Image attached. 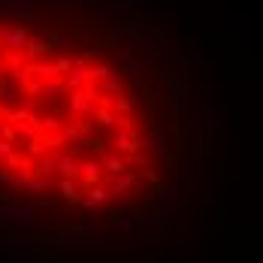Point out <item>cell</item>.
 <instances>
[{"label": "cell", "instance_id": "15", "mask_svg": "<svg viewBox=\"0 0 263 263\" xmlns=\"http://www.w3.org/2000/svg\"><path fill=\"white\" fill-rule=\"evenodd\" d=\"M124 85H127L124 70H121V73H112V76L103 79V82H97V88H100L103 97H118V94H124Z\"/></svg>", "mask_w": 263, "mask_h": 263}, {"label": "cell", "instance_id": "9", "mask_svg": "<svg viewBox=\"0 0 263 263\" xmlns=\"http://www.w3.org/2000/svg\"><path fill=\"white\" fill-rule=\"evenodd\" d=\"M106 203H112V194L106 191L103 184H91V187L85 191V200H82L85 212H97L100 206H106Z\"/></svg>", "mask_w": 263, "mask_h": 263}, {"label": "cell", "instance_id": "39", "mask_svg": "<svg viewBox=\"0 0 263 263\" xmlns=\"http://www.w3.org/2000/svg\"><path fill=\"white\" fill-rule=\"evenodd\" d=\"M54 67H58L61 76H67V73L73 70V58H70V54H58V58H54Z\"/></svg>", "mask_w": 263, "mask_h": 263}, {"label": "cell", "instance_id": "3", "mask_svg": "<svg viewBox=\"0 0 263 263\" xmlns=\"http://www.w3.org/2000/svg\"><path fill=\"white\" fill-rule=\"evenodd\" d=\"M203 130L206 136H218L227 130V112L218 106V88L209 82V97H206V112H203Z\"/></svg>", "mask_w": 263, "mask_h": 263}, {"label": "cell", "instance_id": "19", "mask_svg": "<svg viewBox=\"0 0 263 263\" xmlns=\"http://www.w3.org/2000/svg\"><path fill=\"white\" fill-rule=\"evenodd\" d=\"M112 145L118 148V152H124V155H136L142 145L136 142V136H133V130H124V127H118V133H115V139H112Z\"/></svg>", "mask_w": 263, "mask_h": 263}, {"label": "cell", "instance_id": "26", "mask_svg": "<svg viewBox=\"0 0 263 263\" xmlns=\"http://www.w3.org/2000/svg\"><path fill=\"white\" fill-rule=\"evenodd\" d=\"M64 85H67L70 91H82V88L88 85V67H73V70L64 76Z\"/></svg>", "mask_w": 263, "mask_h": 263}, {"label": "cell", "instance_id": "4", "mask_svg": "<svg viewBox=\"0 0 263 263\" xmlns=\"http://www.w3.org/2000/svg\"><path fill=\"white\" fill-rule=\"evenodd\" d=\"M97 97H100V88H97V82H88L82 91H70V97H67V106H70V115H88L94 103H97Z\"/></svg>", "mask_w": 263, "mask_h": 263}, {"label": "cell", "instance_id": "42", "mask_svg": "<svg viewBox=\"0 0 263 263\" xmlns=\"http://www.w3.org/2000/svg\"><path fill=\"white\" fill-rule=\"evenodd\" d=\"M25 64H27L25 52H9V58H6V67H25Z\"/></svg>", "mask_w": 263, "mask_h": 263}, {"label": "cell", "instance_id": "34", "mask_svg": "<svg viewBox=\"0 0 263 263\" xmlns=\"http://www.w3.org/2000/svg\"><path fill=\"white\" fill-rule=\"evenodd\" d=\"M197 239H203V230H182V233H179V254L191 251V245H194Z\"/></svg>", "mask_w": 263, "mask_h": 263}, {"label": "cell", "instance_id": "30", "mask_svg": "<svg viewBox=\"0 0 263 263\" xmlns=\"http://www.w3.org/2000/svg\"><path fill=\"white\" fill-rule=\"evenodd\" d=\"M43 94H46V97H70V88H67L64 79L58 76V79L43 82Z\"/></svg>", "mask_w": 263, "mask_h": 263}, {"label": "cell", "instance_id": "21", "mask_svg": "<svg viewBox=\"0 0 263 263\" xmlns=\"http://www.w3.org/2000/svg\"><path fill=\"white\" fill-rule=\"evenodd\" d=\"M25 191L27 194H46V191H52V179H46L36 170H30V173H25Z\"/></svg>", "mask_w": 263, "mask_h": 263}, {"label": "cell", "instance_id": "40", "mask_svg": "<svg viewBox=\"0 0 263 263\" xmlns=\"http://www.w3.org/2000/svg\"><path fill=\"white\" fill-rule=\"evenodd\" d=\"M115 224H118V230H121V233H133V230H136V218H133L130 212H124V218H118Z\"/></svg>", "mask_w": 263, "mask_h": 263}, {"label": "cell", "instance_id": "29", "mask_svg": "<svg viewBox=\"0 0 263 263\" xmlns=\"http://www.w3.org/2000/svg\"><path fill=\"white\" fill-rule=\"evenodd\" d=\"M100 166H103L109 176H118V173H124V170H127V166H124V160L118 158V155H109V152L100 155Z\"/></svg>", "mask_w": 263, "mask_h": 263}, {"label": "cell", "instance_id": "46", "mask_svg": "<svg viewBox=\"0 0 263 263\" xmlns=\"http://www.w3.org/2000/svg\"><path fill=\"white\" fill-rule=\"evenodd\" d=\"M142 173H145V179H148L152 187H160V179H158V173H155V170H142Z\"/></svg>", "mask_w": 263, "mask_h": 263}, {"label": "cell", "instance_id": "7", "mask_svg": "<svg viewBox=\"0 0 263 263\" xmlns=\"http://www.w3.org/2000/svg\"><path fill=\"white\" fill-rule=\"evenodd\" d=\"M158 97H160L163 109H170V112L179 109V103H182V82L176 79V76H166L158 88Z\"/></svg>", "mask_w": 263, "mask_h": 263}, {"label": "cell", "instance_id": "41", "mask_svg": "<svg viewBox=\"0 0 263 263\" xmlns=\"http://www.w3.org/2000/svg\"><path fill=\"white\" fill-rule=\"evenodd\" d=\"M25 148H27V155H36V158H43V155H46V152H49V148H46V142H43V139H33V142H27Z\"/></svg>", "mask_w": 263, "mask_h": 263}, {"label": "cell", "instance_id": "36", "mask_svg": "<svg viewBox=\"0 0 263 263\" xmlns=\"http://www.w3.org/2000/svg\"><path fill=\"white\" fill-rule=\"evenodd\" d=\"M64 127H67V124H64V118H58V115H49V118H43V121H40V130H46L49 136H52V133L58 136Z\"/></svg>", "mask_w": 263, "mask_h": 263}, {"label": "cell", "instance_id": "52", "mask_svg": "<svg viewBox=\"0 0 263 263\" xmlns=\"http://www.w3.org/2000/svg\"><path fill=\"white\" fill-rule=\"evenodd\" d=\"M0 73H6V61H0Z\"/></svg>", "mask_w": 263, "mask_h": 263}, {"label": "cell", "instance_id": "17", "mask_svg": "<svg viewBox=\"0 0 263 263\" xmlns=\"http://www.w3.org/2000/svg\"><path fill=\"white\" fill-rule=\"evenodd\" d=\"M25 67H27V73H30V76H36L40 82H49V79H58V76H61V73H58V67H54V61H52V64H46V61H27Z\"/></svg>", "mask_w": 263, "mask_h": 263}, {"label": "cell", "instance_id": "47", "mask_svg": "<svg viewBox=\"0 0 263 263\" xmlns=\"http://www.w3.org/2000/svg\"><path fill=\"white\" fill-rule=\"evenodd\" d=\"M115 206H118V212H127V209H130V197H127V194H124V197H118V200H115Z\"/></svg>", "mask_w": 263, "mask_h": 263}, {"label": "cell", "instance_id": "6", "mask_svg": "<svg viewBox=\"0 0 263 263\" xmlns=\"http://www.w3.org/2000/svg\"><path fill=\"white\" fill-rule=\"evenodd\" d=\"M36 3L33 0H0V18H15V22H33Z\"/></svg>", "mask_w": 263, "mask_h": 263}, {"label": "cell", "instance_id": "33", "mask_svg": "<svg viewBox=\"0 0 263 263\" xmlns=\"http://www.w3.org/2000/svg\"><path fill=\"white\" fill-rule=\"evenodd\" d=\"M6 82H9V85H15V88H25L27 82H30L27 67H6Z\"/></svg>", "mask_w": 263, "mask_h": 263}, {"label": "cell", "instance_id": "25", "mask_svg": "<svg viewBox=\"0 0 263 263\" xmlns=\"http://www.w3.org/2000/svg\"><path fill=\"white\" fill-rule=\"evenodd\" d=\"M3 170H18V173L25 176V173H30V170H33V160L27 158V155H22V152L15 148V152H12L9 158L3 160Z\"/></svg>", "mask_w": 263, "mask_h": 263}, {"label": "cell", "instance_id": "10", "mask_svg": "<svg viewBox=\"0 0 263 263\" xmlns=\"http://www.w3.org/2000/svg\"><path fill=\"white\" fill-rule=\"evenodd\" d=\"M106 52H109V58H112L121 70H127L133 61H136V46H130V43H112Z\"/></svg>", "mask_w": 263, "mask_h": 263}, {"label": "cell", "instance_id": "44", "mask_svg": "<svg viewBox=\"0 0 263 263\" xmlns=\"http://www.w3.org/2000/svg\"><path fill=\"white\" fill-rule=\"evenodd\" d=\"M15 124H3V127H0V136H3V139H9V142H15Z\"/></svg>", "mask_w": 263, "mask_h": 263}, {"label": "cell", "instance_id": "14", "mask_svg": "<svg viewBox=\"0 0 263 263\" xmlns=\"http://www.w3.org/2000/svg\"><path fill=\"white\" fill-rule=\"evenodd\" d=\"M58 176L61 179H79L82 176V160L76 155H58Z\"/></svg>", "mask_w": 263, "mask_h": 263}, {"label": "cell", "instance_id": "43", "mask_svg": "<svg viewBox=\"0 0 263 263\" xmlns=\"http://www.w3.org/2000/svg\"><path fill=\"white\" fill-rule=\"evenodd\" d=\"M12 152H15V142H9V139H3V136H0V160H6Z\"/></svg>", "mask_w": 263, "mask_h": 263}, {"label": "cell", "instance_id": "1", "mask_svg": "<svg viewBox=\"0 0 263 263\" xmlns=\"http://www.w3.org/2000/svg\"><path fill=\"white\" fill-rule=\"evenodd\" d=\"M142 46H145V64H158L166 76H173V70L182 64L179 46H176V40H170V36L148 33V36L142 40Z\"/></svg>", "mask_w": 263, "mask_h": 263}, {"label": "cell", "instance_id": "22", "mask_svg": "<svg viewBox=\"0 0 263 263\" xmlns=\"http://www.w3.org/2000/svg\"><path fill=\"white\" fill-rule=\"evenodd\" d=\"M33 170H36L40 176H46V179H54V176H58V152H52V148H49L43 158H36Z\"/></svg>", "mask_w": 263, "mask_h": 263}, {"label": "cell", "instance_id": "11", "mask_svg": "<svg viewBox=\"0 0 263 263\" xmlns=\"http://www.w3.org/2000/svg\"><path fill=\"white\" fill-rule=\"evenodd\" d=\"M58 239H106V236L97 233V230H91L85 221H73L70 227H61L58 230Z\"/></svg>", "mask_w": 263, "mask_h": 263}, {"label": "cell", "instance_id": "18", "mask_svg": "<svg viewBox=\"0 0 263 263\" xmlns=\"http://www.w3.org/2000/svg\"><path fill=\"white\" fill-rule=\"evenodd\" d=\"M52 40H46V36H30V43H27V61H40V58H46V54H52Z\"/></svg>", "mask_w": 263, "mask_h": 263}, {"label": "cell", "instance_id": "20", "mask_svg": "<svg viewBox=\"0 0 263 263\" xmlns=\"http://www.w3.org/2000/svg\"><path fill=\"white\" fill-rule=\"evenodd\" d=\"M94 118H97L100 133H103V130H115V127H124V118H121V115H115L112 109H103V106L94 112Z\"/></svg>", "mask_w": 263, "mask_h": 263}, {"label": "cell", "instance_id": "2", "mask_svg": "<svg viewBox=\"0 0 263 263\" xmlns=\"http://www.w3.org/2000/svg\"><path fill=\"white\" fill-rule=\"evenodd\" d=\"M139 145L145 148V155L152 160H170L173 158V148H176V136L170 133V127H166L160 118H155L152 127H148V133H145V139H142Z\"/></svg>", "mask_w": 263, "mask_h": 263}, {"label": "cell", "instance_id": "49", "mask_svg": "<svg viewBox=\"0 0 263 263\" xmlns=\"http://www.w3.org/2000/svg\"><path fill=\"white\" fill-rule=\"evenodd\" d=\"M142 40H145V36H142L139 30H130V46H142Z\"/></svg>", "mask_w": 263, "mask_h": 263}, {"label": "cell", "instance_id": "31", "mask_svg": "<svg viewBox=\"0 0 263 263\" xmlns=\"http://www.w3.org/2000/svg\"><path fill=\"white\" fill-rule=\"evenodd\" d=\"M148 0H112V9L121 12V15H133L136 9H145Z\"/></svg>", "mask_w": 263, "mask_h": 263}, {"label": "cell", "instance_id": "38", "mask_svg": "<svg viewBox=\"0 0 263 263\" xmlns=\"http://www.w3.org/2000/svg\"><path fill=\"white\" fill-rule=\"evenodd\" d=\"M109 109H112V112H115V115H121V118H127V115H130V112H133L130 100H127V97H124V94H118V97H115V100H112V106H109Z\"/></svg>", "mask_w": 263, "mask_h": 263}, {"label": "cell", "instance_id": "8", "mask_svg": "<svg viewBox=\"0 0 263 263\" xmlns=\"http://www.w3.org/2000/svg\"><path fill=\"white\" fill-rule=\"evenodd\" d=\"M112 179V194H118V197H124L127 191H142L145 182H139V176L130 173V170H124V173H118V176H109Z\"/></svg>", "mask_w": 263, "mask_h": 263}, {"label": "cell", "instance_id": "24", "mask_svg": "<svg viewBox=\"0 0 263 263\" xmlns=\"http://www.w3.org/2000/svg\"><path fill=\"white\" fill-rule=\"evenodd\" d=\"M58 191L64 194V200H67V203H76V206H82V200H85V194L79 191L76 179H61V182H58Z\"/></svg>", "mask_w": 263, "mask_h": 263}, {"label": "cell", "instance_id": "13", "mask_svg": "<svg viewBox=\"0 0 263 263\" xmlns=\"http://www.w3.org/2000/svg\"><path fill=\"white\" fill-rule=\"evenodd\" d=\"M49 40H52L54 52H70L79 43V30H54V33H49Z\"/></svg>", "mask_w": 263, "mask_h": 263}, {"label": "cell", "instance_id": "45", "mask_svg": "<svg viewBox=\"0 0 263 263\" xmlns=\"http://www.w3.org/2000/svg\"><path fill=\"white\" fill-rule=\"evenodd\" d=\"M206 203H209L212 209L218 206V184H215V182H209V197H206Z\"/></svg>", "mask_w": 263, "mask_h": 263}, {"label": "cell", "instance_id": "48", "mask_svg": "<svg viewBox=\"0 0 263 263\" xmlns=\"http://www.w3.org/2000/svg\"><path fill=\"white\" fill-rule=\"evenodd\" d=\"M27 94H43V82H27Z\"/></svg>", "mask_w": 263, "mask_h": 263}, {"label": "cell", "instance_id": "23", "mask_svg": "<svg viewBox=\"0 0 263 263\" xmlns=\"http://www.w3.org/2000/svg\"><path fill=\"white\" fill-rule=\"evenodd\" d=\"M160 191H163V209L179 212V200H182V184H179V182H166V184H160Z\"/></svg>", "mask_w": 263, "mask_h": 263}, {"label": "cell", "instance_id": "16", "mask_svg": "<svg viewBox=\"0 0 263 263\" xmlns=\"http://www.w3.org/2000/svg\"><path fill=\"white\" fill-rule=\"evenodd\" d=\"M124 76H127V82H130L133 88H142V85H148V64H145V61H139V58H136V61H133L130 67H127V70H124Z\"/></svg>", "mask_w": 263, "mask_h": 263}, {"label": "cell", "instance_id": "5", "mask_svg": "<svg viewBox=\"0 0 263 263\" xmlns=\"http://www.w3.org/2000/svg\"><path fill=\"white\" fill-rule=\"evenodd\" d=\"M30 36L33 33L25 25H0V40H3V49L6 52H25Z\"/></svg>", "mask_w": 263, "mask_h": 263}, {"label": "cell", "instance_id": "50", "mask_svg": "<svg viewBox=\"0 0 263 263\" xmlns=\"http://www.w3.org/2000/svg\"><path fill=\"white\" fill-rule=\"evenodd\" d=\"M54 3H61V6H67V9H76V6H82V0H54Z\"/></svg>", "mask_w": 263, "mask_h": 263}, {"label": "cell", "instance_id": "28", "mask_svg": "<svg viewBox=\"0 0 263 263\" xmlns=\"http://www.w3.org/2000/svg\"><path fill=\"white\" fill-rule=\"evenodd\" d=\"M100 170H103V166H100V160H85V163H82V182L88 184V187H91V184H97V182H100Z\"/></svg>", "mask_w": 263, "mask_h": 263}, {"label": "cell", "instance_id": "12", "mask_svg": "<svg viewBox=\"0 0 263 263\" xmlns=\"http://www.w3.org/2000/svg\"><path fill=\"white\" fill-rule=\"evenodd\" d=\"M61 139L70 142V145H88V142H91V133L85 127V121H76V124H67V127L61 130Z\"/></svg>", "mask_w": 263, "mask_h": 263}, {"label": "cell", "instance_id": "37", "mask_svg": "<svg viewBox=\"0 0 263 263\" xmlns=\"http://www.w3.org/2000/svg\"><path fill=\"white\" fill-rule=\"evenodd\" d=\"M9 242H15V245H40V239L33 236V230H12Z\"/></svg>", "mask_w": 263, "mask_h": 263}, {"label": "cell", "instance_id": "53", "mask_svg": "<svg viewBox=\"0 0 263 263\" xmlns=\"http://www.w3.org/2000/svg\"><path fill=\"white\" fill-rule=\"evenodd\" d=\"M0 49H3V40H0Z\"/></svg>", "mask_w": 263, "mask_h": 263}, {"label": "cell", "instance_id": "32", "mask_svg": "<svg viewBox=\"0 0 263 263\" xmlns=\"http://www.w3.org/2000/svg\"><path fill=\"white\" fill-rule=\"evenodd\" d=\"M18 103V88L15 85H9L6 79H0V106H12Z\"/></svg>", "mask_w": 263, "mask_h": 263}, {"label": "cell", "instance_id": "35", "mask_svg": "<svg viewBox=\"0 0 263 263\" xmlns=\"http://www.w3.org/2000/svg\"><path fill=\"white\" fill-rule=\"evenodd\" d=\"M15 130L22 136V142H33V139H40V127L36 124H30V121H15Z\"/></svg>", "mask_w": 263, "mask_h": 263}, {"label": "cell", "instance_id": "27", "mask_svg": "<svg viewBox=\"0 0 263 263\" xmlns=\"http://www.w3.org/2000/svg\"><path fill=\"white\" fill-rule=\"evenodd\" d=\"M115 70L106 64V61H91L88 64V82H103V79H109Z\"/></svg>", "mask_w": 263, "mask_h": 263}, {"label": "cell", "instance_id": "51", "mask_svg": "<svg viewBox=\"0 0 263 263\" xmlns=\"http://www.w3.org/2000/svg\"><path fill=\"white\" fill-rule=\"evenodd\" d=\"M127 100H130V106L136 109V106H139V91H130V94H127Z\"/></svg>", "mask_w": 263, "mask_h": 263}]
</instances>
